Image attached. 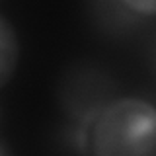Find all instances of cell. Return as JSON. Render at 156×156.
I'll list each match as a JSON object with an SVG mask.
<instances>
[{"label":"cell","instance_id":"3957f363","mask_svg":"<svg viewBox=\"0 0 156 156\" xmlns=\"http://www.w3.org/2000/svg\"><path fill=\"white\" fill-rule=\"evenodd\" d=\"M125 6L139 14H156V0H152V2H127Z\"/></svg>","mask_w":156,"mask_h":156},{"label":"cell","instance_id":"7a4b0ae2","mask_svg":"<svg viewBox=\"0 0 156 156\" xmlns=\"http://www.w3.org/2000/svg\"><path fill=\"white\" fill-rule=\"evenodd\" d=\"M20 61V39L18 31L0 14V88L6 86L14 76Z\"/></svg>","mask_w":156,"mask_h":156},{"label":"cell","instance_id":"277c9868","mask_svg":"<svg viewBox=\"0 0 156 156\" xmlns=\"http://www.w3.org/2000/svg\"><path fill=\"white\" fill-rule=\"evenodd\" d=\"M0 156H12V152H10V148L6 146V143H4L2 139H0Z\"/></svg>","mask_w":156,"mask_h":156},{"label":"cell","instance_id":"6da1fadb","mask_svg":"<svg viewBox=\"0 0 156 156\" xmlns=\"http://www.w3.org/2000/svg\"><path fill=\"white\" fill-rule=\"evenodd\" d=\"M92 156H156V105L125 96L105 104L90 127Z\"/></svg>","mask_w":156,"mask_h":156}]
</instances>
